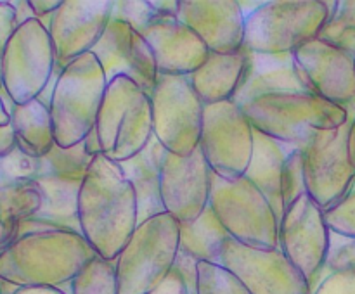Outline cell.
Segmentation results:
<instances>
[{"label":"cell","instance_id":"32","mask_svg":"<svg viewBox=\"0 0 355 294\" xmlns=\"http://www.w3.org/2000/svg\"><path fill=\"white\" fill-rule=\"evenodd\" d=\"M196 294H252L238 277L218 263L198 261Z\"/></svg>","mask_w":355,"mask_h":294},{"label":"cell","instance_id":"44","mask_svg":"<svg viewBox=\"0 0 355 294\" xmlns=\"http://www.w3.org/2000/svg\"><path fill=\"white\" fill-rule=\"evenodd\" d=\"M12 294H71L66 293L62 287H54V286H24V287H16Z\"/></svg>","mask_w":355,"mask_h":294},{"label":"cell","instance_id":"18","mask_svg":"<svg viewBox=\"0 0 355 294\" xmlns=\"http://www.w3.org/2000/svg\"><path fill=\"white\" fill-rule=\"evenodd\" d=\"M92 54L99 59L107 83L127 76L151 95L159 75L151 47L134 26L113 17Z\"/></svg>","mask_w":355,"mask_h":294},{"label":"cell","instance_id":"12","mask_svg":"<svg viewBox=\"0 0 355 294\" xmlns=\"http://www.w3.org/2000/svg\"><path fill=\"white\" fill-rule=\"evenodd\" d=\"M255 128L234 100L205 106L200 149L218 178L234 182L245 176L253 156Z\"/></svg>","mask_w":355,"mask_h":294},{"label":"cell","instance_id":"14","mask_svg":"<svg viewBox=\"0 0 355 294\" xmlns=\"http://www.w3.org/2000/svg\"><path fill=\"white\" fill-rule=\"evenodd\" d=\"M329 234L324 211L307 192L298 196L279 220V249L304 273L312 291L324 279Z\"/></svg>","mask_w":355,"mask_h":294},{"label":"cell","instance_id":"21","mask_svg":"<svg viewBox=\"0 0 355 294\" xmlns=\"http://www.w3.org/2000/svg\"><path fill=\"white\" fill-rule=\"evenodd\" d=\"M35 182L40 189L44 203L33 218L19 225L16 237L28 232L51 230V228L80 232L78 192L82 182L54 178V176H38Z\"/></svg>","mask_w":355,"mask_h":294},{"label":"cell","instance_id":"11","mask_svg":"<svg viewBox=\"0 0 355 294\" xmlns=\"http://www.w3.org/2000/svg\"><path fill=\"white\" fill-rule=\"evenodd\" d=\"M153 134L168 152L189 156L200 147L205 104L189 76H159L151 92Z\"/></svg>","mask_w":355,"mask_h":294},{"label":"cell","instance_id":"35","mask_svg":"<svg viewBox=\"0 0 355 294\" xmlns=\"http://www.w3.org/2000/svg\"><path fill=\"white\" fill-rule=\"evenodd\" d=\"M113 17L125 21L141 33L151 21L159 16L153 7V0H120L114 2Z\"/></svg>","mask_w":355,"mask_h":294},{"label":"cell","instance_id":"2","mask_svg":"<svg viewBox=\"0 0 355 294\" xmlns=\"http://www.w3.org/2000/svg\"><path fill=\"white\" fill-rule=\"evenodd\" d=\"M94 255L80 232H28L0 251V280L16 287L68 286Z\"/></svg>","mask_w":355,"mask_h":294},{"label":"cell","instance_id":"20","mask_svg":"<svg viewBox=\"0 0 355 294\" xmlns=\"http://www.w3.org/2000/svg\"><path fill=\"white\" fill-rule=\"evenodd\" d=\"M141 35L151 47L159 76H191L210 54L201 38L177 16L156 17Z\"/></svg>","mask_w":355,"mask_h":294},{"label":"cell","instance_id":"46","mask_svg":"<svg viewBox=\"0 0 355 294\" xmlns=\"http://www.w3.org/2000/svg\"><path fill=\"white\" fill-rule=\"evenodd\" d=\"M9 123H10L9 107L6 106V100H3L2 92H0V127H3V125H9Z\"/></svg>","mask_w":355,"mask_h":294},{"label":"cell","instance_id":"8","mask_svg":"<svg viewBox=\"0 0 355 294\" xmlns=\"http://www.w3.org/2000/svg\"><path fill=\"white\" fill-rule=\"evenodd\" d=\"M208 206L234 241L257 249L279 248V218L246 176L227 182L214 175Z\"/></svg>","mask_w":355,"mask_h":294},{"label":"cell","instance_id":"47","mask_svg":"<svg viewBox=\"0 0 355 294\" xmlns=\"http://www.w3.org/2000/svg\"><path fill=\"white\" fill-rule=\"evenodd\" d=\"M349 149H350V158H352V161H354V165H355V114H352V120H350Z\"/></svg>","mask_w":355,"mask_h":294},{"label":"cell","instance_id":"28","mask_svg":"<svg viewBox=\"0 0 355 294\" xmlns=\"http://www.w3.org/2000/svg\"><path fill=\"white\" fill-rule=\"evenodd\" d=\"M229 234L208 206L194 221L180 223V252L196 261L220 263V251Z\"/></svg>","mask_w":355,"mask_h":294},{"label":"cell","instance_id":"26","mask_svg":"<svg viewBox=\"0 0 355 294\" xmlns=\"http://www.w3.org/2000/svg\"><path fill=\"white\" fill-rule=\"evenodd\" d=\"M44 197L35 180H16L0 185V249L16 239L21 223L40 211Z\"/></svg>","mask_w":355,"mask_h":294},{"label":"cell","instance_id":"4","mask_svg":"<svg viewBox=\"0 0 355 294\" xmlns=\"http://www.w3.org/2000/svg\"><path fill=\"white\" fill-rule=\"evenodd\" d=\"M107 80L99 59L89 52L66 66L49 97L55 145L71 149L82 144L96 127Z\"/></svg>","mask_w":355,"mask_h":294},{"label":"cell","instance_id":"3","mask_svg":"<svg viewBox=\"0 0 355 294\" xmlns=\"http://www.w3.org/2000/svg\"><path fill=\"white\" fill-rule=\"evenodd\" d=\"M241 109L255 130L293 147H302L315 130H335L350 120L345 107L309 92L257 95Z\"/></svg>","mask_w":355,"mask_h":294},{"label":"cell","instance_id":"45","mask_svg":"<svg viewBox=\"0 0 355 294\" xmlns=\"http://www.w3.org/2000/svg\"><path fill=\"white\" fill-rule=\"evenodd\" d=\"M83 147H85V152L90 156V158H96V156L101 154V144H99V138H97V131L96 127L92 128L89 135L85 137V140L82 142Z\"/></svg>","mask_w":355,"mask_h":294},{"label":"cell","instance_id":"22","mask_svg":"<svg viewBox=\"0 0 355 294\" xmlns=\"http://www.w3.org/2000/svg\"><path fill=\"white\" fill-rule=\"evenodd\" d=\"M248 68V50L245 47L236 54L210 52L198 71L189 76L194 92L205 106L234 100L243 86Z\"/></svg>","mask_w":355,"mask_h":294},{"label":"cell","instance_id":"40","mask_svg":"<svg viewBox=\"0 0 355 294\" xmlns=\"http://www.w3.org/2000/svg\"><path fill=\"white\" fill-rule=\"evenodd\" d=\"M196 259L189 258V256L179 252V258H177L175 270L182 275V279L186 280L187 289H189V294H196Z\"/></svg>","mask_w":355,"mask_h":294},{"label":"cell","instance_id":"31","mask_svg":"<svg viewBox=\"0 0 355 294\" xmlns=\"http://www.w3.org/2000/svg\"><path fill=\"white\" fill-rule=\"evenodd\" d=\"M71 294H118L114 261L94 255L69 282Z\"/></svg>","mask_w":355,"mask_h":294},{"label":"cell","instance_id":"34","mask_svg":"<svg viewBox=\"0 0 355 294\" xmlns=\"http://www.w3.org/2000/svg\"><path fill=\"white\" fill-rule=\"evenodd\" d=\"M302 194H305L304 158H302V149L293 147L290 151V154H288L283 172L284 210H286L298 196H302Z\"/></svg>","mask_w":355,"mask_h":294},{"label":"cell","instance_id":"16","mask_svg":"<svg viewBox=\"0 0 355 294\" xmlns=\"http://www.w3.org/2000/svg\"><path fill=\"white\" fill-rule=\"evenodd\" d=\"M113 0H62L45 24L54 48L55 75L94 50L113 19Z\"/></svg>","mask_w":355,"mask_h":294},{"label":"cell","instance_id":"6","mask_svg":"<svg viewBox=\"0 0 355 294\" xmlns=\"http://www.w3.org/2000/svg\"><path fill=\"white\" fill-rule=\"evenodd\" d=\"M101 154L114 163H125L141 154L151 140V95L127 76L111 80L96 121Z\"/></svg>","mask_w":355,"mask_h":294},{"label":"cell","instance_id":"48","mask_svg":"<svg viewBox=\"0 0 355 294\" xmlns=\"http://www.w3.org/2000/svg\"><path fill=\"white\" fill-rule=\"evenodd\" d=\"M0 294H2V289H0Z\"/></svg>","mask_w":355,"mask_h":294},{"label":"cell","instance_id":"5","mask_svg":"<svg viewBox=\"0 0 355 294\" xmlns=\"http://www.w3.org/2000/svg\"><path fill=\"white\" fill-rule=\"evenodd\" d=\"M180 252V223L168 213L141 221L114 259L118 294H149L175 268Z\"/></svg>","mask_w":355,"mask_h":294},{"label":"cell","instance_id":"19","mask_svg":"<svg viewBox=\"0 0 355 294\" xmlns=\"http://www.w3.org/2000/svg\"><path fill=\"white\" fill-rule=\"evenodd\" d=\"M177 19L214 54H236L245 47L246 14L236 0H180Z\"/></svg>","mask_w":355,"mask_h":294},{"label":"cell","instance_id":"25","mask_svg":"<svg viewBox=\"0 0 355 294\" xmlns=\"http://www.w3.org/2000/svg\"><path fill=\"white\" fill-rule=\"evenodd\" d=\"M9 113L17 149L31 158H45L55 145L49 104L42 99H33L26 104L10 102Z\"/></svg>","mask_w":355,"mask_h":294},{"label":"cell","instance_id":"43","mask_svg":"<svg viewBox=\"0 0 355 294\" xmlns=\"http://www.w3.org/2000/svg\"><path fill=\"white\" fill-rule=\"evenodd\" d=\"M17 149L16 135H14L12 125H3L0 127V159L7 158Z\"/></svg>","mask_w":355,"mask_h":294},{"label":"cell","instance_id":"38","mask_svg":"<svg viewBox=\"0 0 355 294\" xmlns=\"http://www.w3.org/2000/svg\"><path fill=\"white\" fill-rule=\"evenodd\" d=\"M312 294H355V270L328 273Z\"/></svg>","mask_w":355,"mask_h":294},{"label":"cell","instance_id":"24","mask_svg":"<svg viewBox=\"0 0 355 294\" xmlns=\"http://www.w3.org/2000/svg\"><path fill=\"white\" fill-rule=\"evenodd\" d=\"M277 92H305L295 73L293 54L266 55L248 50L245 82L234 97V102L241 106L257 95Z\"/></svg>","mask_w":355,"mask_h":294},{"label":"cell","instance_id":"13","mask_svg":"<svg viewBox=\"0 0 355 294\" xmlns=\"http://www.w3.org/2000/svg\"><path fill=\"white\" fill-rule=\"evenodd\" d=\"M153 151L159 168V194L165 213L179 223L194 221L210 204L214 172L200 147L189 156L166 151L153 138Z\"/></svg>","mask_w":355,"mask_h":294},{"label":"cell","instance_id":"1","mask_svg":"<svg viewBox=\"0 0 355 294\" xmlns=\"http://www.w3.org/2000/svg\"><path fill=\"white\" fill-rule=\"evenodd\" d=\"M80 234L101 258L114 261L139 225L134 185L120 163L92 159L78 192Z\"/></svg>","mask_w":355,"mask_h":294},{"label":"cell","instance_id":"29","mask_svg":"<svg viewBox=\"0 0 355 294\" xmlns=\"http://www.w3.org/2000/svg\"><path fill=\"white\" fill-rule=\"evenodd\" d=\"M318 38L331 47L355 55V2L333 0L329 2V17L319 31Z\"/></svg>","mask_w":355,"mask_h":294},{"label":"cell","instance_id":"49","mask_svg":"<svg viewBox=\"0 0 355 294\" xmlns=\"http://www.w3.org/2000/svg\"><path fill=\"white\" fill-rule=\"evenodd\" d=\"M354 61H355V55H354Z\"/></svg>","mask_w":355,"mask_h":294},{"label":"cell","instance_id":"17","mask_svg":"<svg viewBox=\"0 0 355 294\" xmlns=\"http://www.w3.org/2000/svg\"><path fill=\"white\" fill-rule=\"evenodd\" d=\"M293 68L305 92L345 109L355 107L354 55L314 38L293 52Z\"/></svg>","mask_w":355,"mask_h":294},{"label":"cell","instance_id":"7","mask_svg":"<svg viewBox=\"0 0 355 294\" xmlns=\"http://www.w3.org/2000/svg\"><path fill=\"white\" fill-rule=\"evenodd\" d=\"M328 17V0L262 2L246 14L245 47L253 54H293L318 38Z\"/></svg>","mask_w":355,"mask_h":294},{"label":"cell","instance_id":"10","mask_svg":"<svg viewBox=\"0 0 355 294\" xmlns=\"http://www.w3.org/2000/svg\"><path fill=\"white\" fill-rule=\"evenodd\" d=\"M349 111V109H347ZM352 120V111H349ZM350 120L335 130H315L302 145L305 192L322 211L343 199L355 182V165L350 158Z\"/></svg>","mask_w":355,"mask_h":294},{"label":"cell","instance_id":"15","mask_svg":"<svg viewBox=\"0 0 355 294\" xmlns=\"http://www.w3.org/2000/svg\"><path fill=\"white\" fill-rule=\"evenodd\" d=\"M252 294H312L304 273L277 249H257L229 237L220 251V263Z\"/></svg>","mask_w":355,"mask_h":294},{"label":"cell","instance_id":"23","mask_svg":"<svg viewBox=\"0 0 355 294\" xmlns=\"http://www.w3.org/2000/svg\"><path fill=\"white\" fill-rule=\"evenodd\" d=\"M293 145L283 144L262 131L253 135V156L245 176L267 197L281 220L284 213L283 172L284 163Z\"/></svg>","mask_w":355,"mask_h":294},{"label":"cell","instance_id":"9","mask_svg":"<svg viewBox=\"0 0 355 294\" xmlns=\"http://www.w3.org/2000/svg\"><path fill=\"white\" fill-rule=\"evenodd\" d=\"M54 73L55 57L47 26L37 17L17 24L2 57V90L10 102L26 104L42 97Z\"/></svg>","mask_w":355,"mask_h":294},{"label":"cell","instance_id":"30","mask_svg":"<svg viewBox=\"0 0 355 294\" xmlns=\"http://www.w3.org/2000/svg\"><path fill=\"white\" fill-rule=\"evenodd\" d=\"M92 159L94 158H90L85 152L83 144L75 145L71 149H61L59 145H54V149L40 159V175L38 176H54V178L82 182Z\"/></svg>","mask_w":355,"mask_h":294},{"label":"cell","instance_id":"33","mask_svg":"<svg viewBox=\"0 0 355 294\" xmlns=\"http://www.w3.org/2000/svg\"><path fill=\"white\" fill-rule=\"evenodd\" d=\"M324 218L329 230L343 237L355 239V182L340 203L324 211Z\"/></svg>","mask_w":355,"mask_h":294},{"label":"cell","instance_id":"36","mask_svg":"<svg viewBox=\"0 0 355 294\" xmlns=\"http://www.w3.org/2000/svg\"><path fill=\"white\" fill-rule=\"evenodd\" d=\"M0 175L3 176L6 182L35 180L40 175V159L31 158V156L16 149L12 154L0 159Z\"/></svg>","mask_w":355,"mask_h":294},{"label":"cell","instance_id":"39","mask_svg":"<svg viewBox=\"0 0 355 294\" xmlns=\"http://www.w3.org/2000/svg\"><path fill=\"white\" fill-rule=\"evenodd\" d=\"M17 28V14L12 2L0 0V90H2V57L9 38Z\"/></svg>","mask_w":355,"mask_h":294},{"label":"cell","instance_id":"41","mask_svg":"<svg viewBox=\"0 0 355 294\" xmlns=\"http://www.w3.org/2000/svg\"><path fill=\"white\" fill-rule=\"evenodd\" d=\"M149 294H189V289H187V284L182 279V275L173 268V272L166 277L165 282Z\"/></svg>","mask_w":355,"mask_h":294},{"label":"cell","instance_id":"27","mask_svg":"<svg viewBox=\"0 0 355 294\" xmlns=\"http://www.w3.org/2000/svg\"><path fill=\"white\" fill-rule=\"evenodd\" d=\"M120 165L137 194L139 223L155 214L165 213L159 194V168L153 151V140L141 154Z\"/></svg>","mask_w":355,"mask_h":294},{"label":"cell","instance_id":"37","mask_svg":"<svg viewBox=\"0 0 355 294\" xmlns=\"http://www.w3.org/2000/svg\"><path fill=\"white\" fill-rule=\"evenodd\" d=\"M355 270V239L329 234V251L324 265V277L331 272Z\"/></svg>","mask_w":355,"mask_h":294},{"label":"cell","instance_id":"42","mask_svg":"<svg viewBox=\"0 0 355 294\" xmlns=\"http://www.w3.org/2000/svg\"><path fill=\"white\" fill-rule=\"evenodd\" d=\"M61 3L62 0H28L31 12L40 21H44V17H51Z\"/></svg>","mask_w":355,"mask_h":294}]
</instances>
